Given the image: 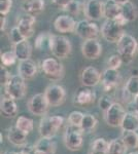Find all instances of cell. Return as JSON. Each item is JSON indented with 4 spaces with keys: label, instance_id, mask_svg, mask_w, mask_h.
I'll list each match as a JSON object with an SVG mask.
<instances>
[{
    "label": "cell",
    "instance_id": "6da1fadb",
    "mask_svg": "<svg viewBox=\"0 0 138 154\" xmlns=\"http://www.w3.org/2000/svg\"><path fill=\"white\" fill-rule=\"evenodd\" d=\"M138 49V42L130 34L125 33L117 43V54L121 56L123 62L130 64L134 59V56Z\"/></svg>",
    "mask_w": 138,
    "mask_h": 154
},
{
    "label": "cell",
    "instance_id": "7a4b0ae2",
    "mask_svg": "<svg viewBox=\"0 0 138 154\" xmlns=\"http://www.w3.org/2000/svg\"><path fill=\"white\" fill-rule=\"evenodd\" d=\"M49 48L57 59H66L71 54L72 45L67 37L62 35L51 34Z\"/></svg>",
    "mask_w": 138,
    "mask_h": 154
},
{
    "label": "cell",
    "instance_id": "3957f363",
    "mask_svg": "<svg viewBox=\"0 0 138 154\" xmlns=\"http://www.w3.org/2000/svg\"><path fill=\"white\" fill-rule=\"evenodd\" d=\"M64 145L70 151L81 150L84 144V131L81 126L68 125L64 133Z\"/></svg>",
    "mask_w": 138,
    "mask_h": 154
},
{
    "label": "cell",
    "instance_id": "277c9868",
    "mask_svg": "<svg viewBox=\"0 0 138 154\" xmlns=\"http://www.w3.org/2000/svg\"><path fill=\"white\" fill-rule=\"evenodd\" d=\"M64 123V118L60 115L46 116L40 119L39 122V135L44 138H54Z\"/></svg>",
    "mask_w": 138,
    "mask_h": 154
},
{
    "label": "cell",
    "instance_id": "5b68a950",
    "mask_svg": "<svg viewBox=\"0 0 138 154\" xmlns=\"http://www.w3.org/2000/svg\"><path fill=\"white\" fill-rule=\"evenodd\" d=\"M41 70L51 81H59L64 76V66L57 58H47L41 62Z\"/></svg>",
    "mask_w": 138,
    "mask_h": 154
},
{
    "label": "cell",
    "instance_id": "8992f818",
    "mask_svg": "<svg viewBox=\"0 0 138 154\" xmlns=\"http://www.w3.org/2000/svg\"><path fill=\"white\" fill-rule=\"evenodd\" d=\"M102 37L110 43H117V41L124 35V27L121 26L114 20H107L101 26Z\"/></svg>",
    "mask_w": 138,
    "mask_h": 154
},
{
    "label": "cell",
    "instance_id": "52a82bcc",
    "mask_svg": "<svg viewBox=\"0 0 138 154\" xmlns=\"http://www.w3.org/2000/svg\"><path fill=\"white\" fill-rule=\"evenodd\" d=\"M5 93L14 100L23 99L27 93L26 80L19 74L12 75L9 82L5 85Z\"/></svg>",
    "mask_w": 138,
    "mask_h": 154
},
{
    "label": "cell",
    "instance_id": "ba28073f",
    "mask_svg": "<svg viewBox=\"0 0 138 154\" xmlns=\"http://www.w3.org/2000/svg\"><path fill=\"white\" fill-rule=\"evenodd\" d=\"M127 111L121 103L114 102L112 106L104 113V119L107 125L111 128H119L122 125V121L125 117Z\"/></svg>",
    "mask_w": 138,
    "mask_h": 154
},
{
    "label": "cell",
    "instance_id": "9c48e42d",
    "mask_svg": "<svg viewBox=\"0 0 138 154\" xmlns=\"http://www.w3.org/2000/svg\"><path fill=\"white\" fill-rule=\"evenodd\" d=\"M74 32L84 40H87V39L97 38L99 34L101 33V30L99 29L97 24L94 23L93 21L82 20V21L77 22Z\"/></svg>",
    "mask_w": 138,
    "mask_h": 154
},
{
    "label": "cell",
    "instance_id": "30bf717a",
    "mask_svg": "<svg viewBox=\"0 0 138 154\" xmlns=\"http://www.w3.org/2000/svg\"><path fill=\"white\" fill-rule=\"evenodd\" d=\"M27 106L30 112L36 116H44L51 107L44 94H36L32 96L28 101Z\"/></svg>",
    "mask_w": 138,
    "mask_h": 154
},
{
    "label": "cell",
    "instance_id": "8fae6325",
    "mask_svg": "<svg viewBox=\"0 0 138 154\" xmlns=\"http://www.w3.org/2000/svg\"><path fill=\"white\" fill-rule=\"evenodd\" d=\"M47 101L52 107H58L64 103L66 98V91L59 84H51L44 91Z\"/></svg>",
    "mask_w": 138,
    "mask_h": 154
},
{
    "label": "cell",
    "instance_id": "7c38bea8",
    "mask_svg": "<svg viewBox=\"0 0 138 154\" xmlns=\"http://www.w3.org/2000/svg\"><path fill=\"white\" fill-rule=\"evenodd\" d=\"M84 14L90 21H98L104 17V3L101 0H88L84 5Z\"/></svg>",
    "mask_w": 138,
    "mask_h": 154
},
{
    "label": "cell",
    "instance_id": "4fadbf2b",
    "mask_svg": "<svg viewBox=\"0 0 138 154\" xmlns=\"http://www.w3.org/2000/svg\"><path fill=\"white\" fill-rule=\"evenodd\" d=\"M82 54L86 59L96 60L102 54V45L97 38L87 39L82 44Z\"/></svg>",
    "mask_w": 138,
    "mask_h": 154
},
{
    "label": "cell",
    "instance_id": "5bb4252c",
    "mask_svg": "<svg viewBox=\"0 0 138 154\" xmlns=\"http://www.w3.org/2000/svg\"><path fill=\"white\" fill-rule=\"evenodd\" d=\"M102 74L100 73L97 68L93 66L86 67L82 71L81 74V81L84 86L87 88H94L101 82Z\"/></svg>",
    "mask_w": 138,
    "mask_h": 154
},
{
    "label": "cell",
    "instance_id": "9a60e30c",
    "mask_svg": "<svg viewBox=\"0 0 138 154\" xmlns=\"http://www.w3.org/2000/svg\"><path fill=\"white\" fill-rule=\"evenodd\" d=\"M120 79H121V75H120V72L117 69L107 68L106 70H104L103 73H102L101 79V83L104 91H114L120 82Z\"/></svg>",
    "mask_w": 138,
    "mask_h": 154
},
{
    "label": "cell",
    "instance_id": "2e32d148",
    "mask_svg": "<svg viewBox=\"0 0 138 154\" xmlns=\"http://www.w3.org/2000/svg\"><path fill=\"white\" fill-rule=\"evenodd\" d=\"M36 23V18L33 14H25L20 17L17 26L21 30L22 34L26 39H29L34 34V25Z\"/></svg>",
    "mask_w": 138,
    "mask_h": 154
},
{
    "label": "cell",
    "instance_id": "e0dca14e",
    "mask_svg": "<svg viewBox=\"0 0 138 154\" xmlns=\"http://www.w3.org/2000/svg\"><path fill=\"white\" fill-rule=\"evenodd\" d=\"M76 22L72 17L68 14H61L58 16L54 22V27L57 32L60 33H70L74 32L76 28Z\"/></svg>",
    "mask_w": 138,
    "mask_h": 154
},
{
    "label": "cell",
    "instance_id": "ac0fdd59",
    "mask_svg": "<svg viewBox=\"0 0 138 154\" xmlns=\"http://www.w3.org/2000/svg\"><path fill=\"white\" fill-rule=\"evenodd\" d=\"M18 74L21 75L25 80L32 79L37 74V65L31 59L20 61L18 66Z\"/></svg>",
    "mask_w": 138,
    "mask_h": 154
},
{
    "label": "cell",
    "instance_id": "d6986e66",
    "mask_svg": "<svg viewBox=\"0 0 138 154\" xmlns=\"http://www.w3.org/2000/svg\"><path fill=\"white\" fill-rule=\"evenodd\" d=\"M96 100V93L90 88L85 86L77 91L76 95L74 97V103L79 106H86L93 104Z\"/></svg>",
    "mask_w": 138,
    "mask_h": 154
},
{
    "label": "cell",
    "instance_id": "ffe728a7",
    "mask_svg": "<svg viewBox=\"0 0 138 154\" xmlns=\"http://www.w3.org/2000/svg\"><path fill=\"white\" fill-rule=\"evenodd\" d=\"M7 140L12 145L18 147H24L27 144V135L14 125L7 130Z\"/></svg>",
    "mask_w": 138,
    "mask_h": 154
},
{
    "label": "cell",
    "instance_id": "44dd1931",
    "mask_svg": "<svg viewBox=\"0 0 138 154\" xmlns=\"http://www.w3.org/2000/svg\"><path fill=\"white\" fill-rule=\"evenodd\" d=\"M0 109H1V113L6 117H14L18 114V106L16 100L7 95L1 99Z\"/></svg>",
    "mask_w": 138,
    "mask_h": 154
},
{
    "label": "cell",
    "instance_id": "7402d4cb",
    "mask_svg": "<svg viewBox=\"0 0 138 154\" xmlns=\"http://www.w3.org/2000/svg\"><path fill=\"white\" fill-rule=\"evenodd\" d=\"M14 51L19 61H24V60L31 58L32 46L28 41V39H25V40L19 42V43L14 44Z\"/></svg>",
    "mask_w": 138,
    "mask_h": 154
},
{
    "label": "cell",
    "instance_id": "603a6c76",
    "mask_svg": "<svg viewBox=\"0 0 138 154\" xmlns=\"http://www.w3.org/2000/svg\"><path fill=\"white\" fill-rule=\"evenodd\" d=\"M44 6H46L44 0H25L23 9L26 14L36 16L43 11Z\"/></svg>",
    "mask_w": 138,
    "mask_h": 154
},
{
    "label": "cell",
    "instance_id": "cb8c5ba5",
    "mask_svg": "<svg viewBox=\"0 0 138 154\" xmlns=\"http://www.w3.org/2000/svg\"><path fill=\"white\" fill-rule=\"evenodd\" d=\"M122 14V5L114 0H106L104 2V18L114 20Z\"/></svg>",
    "mask_w": 138,
    "mask_h": 154
},
{
    "label": "cell",
    "instance_id": "d4e9b609",
    "mask_svg": "<svg viewBox=\"0 0 138 154\" xmlns=\"http://www.w3.org/2000/svg\"><path fill=\"white\" fill-rule=\"evenodd\" d=\"M122 131H138V117L135 112H127L121 125Z\"/></svg>",
    "mask_w": 138,
    "mask_h": 154
},
{
    "label": "cell",
    "instance_id": "484cf974",
    "mask_svg": "<svg viewBox=\"0 0 138 154\" xmlns=\"http://www.w3.org/2000/svg\"><path fill=\"white\" fill-rule=\"evenodd\" d=\"M53 138H44L40 137L38 141L36 142L34 146V149L37 150H41L47 154H55L57 150V145L54 141L52 140Z\"/></svg>",
    "mask_w": 138,
    "mask_h": 154
},
{
    "label": "cell",
    "instance_id": "4316f807",
    "mask_svg": "<svg viewBox=\"0 0 138 154\" xmlns=\"http://www.w3.org/2000/svg\"><path fill=\"white\" fill-rule=\"evenodd\" d=\"M122 14L128 22H133L138 17V8L131 0H128L126 3L122 4Z\"/></svg>",
    "mask_w": 138,
    "mask_h": 154
},
{
    "label": "cell",
    "instance_id": "83f0119b",
    "mask_svg": "<svg viewBox=\"0 0 138 154\" xmlns=\"http://www.w3.org/2000/svg\"><path fill=\"white\" fill-rule=\"evenodd\" d=\"M122 140L128 149L138 148V134L137 131H122Z\"/></svg>",
    "mask_w": 138,
    "mask_h": 154
},
{
    "label": "cell",
    "instance_id": "f1b7e54d",
    "mask_svg": "<svg viewBox=\"0 0 138 154\" xmlns=\"http://www.w3.org/2000/svg\"><path fill=\"white\" fill-rule=\"evenodd\" d=\"M16 126L20 131H22L24 134L29 135L34 128V122L31 118L26 116H19L16 121Z\"/></svg>",
    "mask_w": 138,
    "mask_h": 154
},
{
    "label": "cell",
    "instance_id": "f546056e",
    "mask_svg": "<svg viewBox=\"0 0 138 154\" xmlns=\"http://www.w3.org/2000/svg\"><path fill=\"white\" fill-rule=\"evenodd\" d=\"M128 147L125 145L124 141L121 139H114L109 142L108 154H126Z\"/></svg>",
    "mask_w": 138,
    "mask_h": 154
},
{
    "label": "cell",
    "instance_id": "4dcf8cb0",
    "mask_svg": "<svg viewBox=\"0 0 138 154\" xmlns=\"http://www.w3.org/2000/svg\"><path fill=\"white\" fill-rule=\"evenodd\" d=\"M98 123L97 118L93 114H85L84 118H82L81 128L84 131V133H91L95 130Z\"/></svg>",
    "mask_w": 138,
    "mask_h": 154
},
{
    "label": "cell",
    "instance_id": "1f68e13d",
    "mask_svg": "<svg viewBox=\"0 0 138 154\" xmlns=\"http://www.w3.org/2000/svg\"><path fill=\"white\" fill-rule=\"evenodd\" d=\"M125 88L129 91L130 94L135 97L138 95V75H132L127 80L125 84Z\"/></svg>",
    "mask_w": 138,
    "mask_h": 154
},
{
    "label": "cell",
    "instance_id": "d6a6232c",
    "mask_svg": "<svg viewBox=\"0 0 138 154\" xmlns=\"http://www.w3.org/2000/svg\"><path fill=\"white\" fill-rule=\"evenodd\" d=\"M50 37H51V34L47 33V32H41L40 34H38L36 39H35V48L39 49V51H42L46 48V44L49 45Z\"/></svg>",
    "mask_w": 138,
    "mask_h": 154
},
{
    "label": "cell",
    "instance_id": "836d02e7",
    "mask_svg": "<svg viewBox=\"0 0 138 154\" xmlns=\"http://www.w3.org/2000/svg\"><path fill=\"white\" fill-rule=\"evenodd\" d=\"M17 56L14 54V51H5V53L1 54V65L9 67L11 65H14L17 62Z\"/></svg>",
    "mask_w": 138,
    "mask_h": 154
},
{
    "label": "cell",
    "instance_id": "e575fe53",
    "mask_svg": "<svg viewBox=\"0 0 138 154\" xmlns=\"http://www.w3.org/2000/svg\"><path fill=\"white\" fill-rule=\"evenodd\" d=\"M114 99L111 98L110 96L108 95H103L101 96L99 98V101H98V105H99V108L101 111H103L105 113L107 110L110 108V107L112 106V104H114Z\"/></svg>",
    "mask_w": 138,
    "mask_h": 154
},
{
    "label": "cell",
    "instance_id": "d590c367",
    "mask_svg": "<svg viewBox=\"0 0 138 154\" xmlns=\"http://www.w3.org/2000/svg\"><path fill=\"white\" fill-rule=\"evenodd\" d=\"M108 146L109 143L107 142L103 138H97L94 142L92 143L91 149L92 150H97V151H103V152H107L108 151Z\"/></svg>",
    "mask_w": 138,
    "mask_h": 154
},
{
    "label": "cell",
    "instance_id": "8d00e7d4",
    "mask_svg": "<svg viewBox=\"0 0 138 154\" xmlns=\"http://www.w3.org/2000/svg\"><path fill=\"white\" fill-rule=\"evenodd\" d=\"M9 38H11V41L12 42V44H17V43H19V42H21L26 39L23 34H22L21 30L19 29L18 26L12 27L11 29V32H9Z\"/></svg>",
    "mask_w": 138,
    "mask_h": 154
},
{
    "label": "cell",
    "instance_id": "74e56055",
    "mask_svg": "<svg viewBox=\"0 0 138 154\" xmlns=\"http://www.w3.org/2000/svg\"><path fill=\"white\" fill-rule=\"evenodd\" d=\"M85 114L81 112V111H72L71 113L68 115V122L69 125L81 126L82 118H84Z\"/></svg>",
    "mask_w": 138,
    "mask_h": 154
},
{
    "label": "cell",
    "instance_id": "f35d334b",
    "mask_svg": "<svg viewBox=\"0 0 138 154\" xmlns=\"http://www.w3.org/2000/svg\"><path fill=\"white\" fill-rule=\"evenodd\" d=\"M123 63H124V62H123L121 56H120L119 54H112V56L109 57L108 61H107V66H108V68L117 69V70H119V68L122 66Z\"/></svg>",
    "mask_w": 138,
    "mask_h": 154
},
{
    "label": "cell",
    "instance_id": "ab89813d",
    "mask_svg": "<svg viewBox=\"0 0 138 154\" xmlns=\"http://www.w3.org/2000/svg\"><path fill=\"white\" fill-rule=\"evenodd\" d=\"M82 9V3L79 1H77V0H72L71 2H69L68 4H67V6L64 8V11H68L69 14H79V11H81Z\"/></svg>",
    "mask_w": 138,
    "mask_h": 154
},
{
    "label": "cell",
    "instance_id": "60d3db41",
    "mask_svg": "<svg viewBox=\"0 0 138 154\" xmlns=\"http://www.w3.org/2000/svg\"><path fill=\"white\" fill-rule=\"evenodd\" d=\"M12 0H0V14L1 16H6L11 9Z\"/></svg>",
    "mask_w": 138,
    "mask_h": 154
},
{
    "label": "cell",
    "instance_id": "b9f144b4",
    "mask_svg": "<svg viewBox=\"0 0 138 154\" xmlns=\"http://www.w3.org/2000/svg\"><path fill=\"white\" fill-rule=\"evenodd\" d=\"M11 76L12 75L9 73V71L6 69V67L2 65L1 66V75H0V82H1V85L5 86L6 84L9 82Z\"/></svg>",
    "mask_w": 138,
    "mask_h": 154
},
{
    "label": "cell",
    "instance_id": "7bdbcfd3",
    "mask_svg": "<svg viewBox=\"0 0 138 154\" xmlns=\"http://www.w3.org/2000/svg\"><path fill=\"white\" fill-rule=\"evenodd\" d=\"M71 1L72 0H53V2H54L56 5H58L59 7H62L63 9L67 6V4Z\"/></svg>",
    "mask_w": 138,
    "mask_h": 154
},
{
    "label": "cell",
    "instance_id": "ee69618b",
    "mask_svg": "<svg viewBox=\"0 0 138 154\" xmlns=\"http://www.w3.org/2000/svg\"><path fill=\"white\" fill-rule=\"evenodd\" d=\"M114 21L117 22V23L119 24V25H121V26H123V27H124L125 25H126V24L128 23V21L126 20V18H125V17L123 16L122 14H120L119 17H117V18L114 19Z\"/></svg>",
    "mask_w": 138,
    "mask_h": 154
},
{
    "label": "cell",
    "instance_id": "f6af8a7d",
    "mask_svg": "<svg viewBox=\"0 0 138 154\" xmlns=\"http://www.w3.org/2000/svg\"><path fill=\"white\" fill-rule=\"evenodd\" d=\"M0 24H1V26H0V30H1V32H2V31L5 30V26H6L5 16H1V18H0Z\"/></svg>",
    "mask_w": 138,
    "mask_h": 154
},
{
    "label": "cell",
    "instance_id": "bcb514c9",
    "mask_svg": "<svg viewBox=\"0 0 138 154\" xmlns=\"http://www.w3.org/2000/svg\"><path fill=\"white\" fill-rule=\"evenodd\" d=\"M133 104H134V112H138V95L134 97V100H133Z\"/></svg>",
    "mask_w": 138,
    "mask_h": 154
},
{
    "label": "cell",
    "instance_id": "7dc6e473",
    "mask_svg": "<svg viewBox=\"0 0 138 154\" xmlns=\"http://www.w3.org/2000/svg\"><path fill=\"white\" fill-rule=\"evenodd\" d=\"M89 154H108L107 152H103V151H97V150H90Z\"/></svg>",
    "mask_w": 138,
    "mask_h": 154
},
{
    "label": "cell",
    "instance_id": "c3c4849f",
    "mask_svg": "<svg viewBox=\"0 0 138 154\" xmlns=\"http://www.w3.org/2000/svg\"><path fill=\"white\" fill-rule=\"evenodd\" d=\"M16 154H31L30 152H28L27 150H25V149H23V150H20V151H17Z\"/></svg>",
    "mask_w": 138,
    "mask_h": 154
},
{
    "label": "cell",
    "instance_id": "681fc988",
    "mask_svg": "<svg viewBox=\"0 0 138 154\" xmlns=\"http://www.w3.org/2000/svg\"><path fill=\"white\" fill-rule=\"evenodd\" d=\"M32 154H47L46 152H43V151H41V150H37V149H34V151H33V153Z\"/></svg>",
    "mask_w": 138,
    "mask_h": 154
},
{
    "label": "cell",
    "instance_id": "f907efd6",
    "mask_svg": "<svg viewBox=\"0 0 138 154\" xmlns=\"http://www.w3.org/2000/svg\"><path fill=\"white\" fill-rule=\"evenodd\" d=\"M114 1H115V2H117L119 4H124V3H126V2L128 1V0H114Z\"/></svg>",
    "mask_w": 138,
    "mask_h": 154
},
{
    "label": "cell",
    "instance_id": "816d5d0a",
    "mask_svg": "<svg viewBox=\"0 0 138 154\" xmlns=\"http://www.w3.org/2000/svg\"><path fill=\"white\" fill-rule=\"evenodd\" d=\"M128 154H138V150H133V151H131V152L128 153Z\"/></svg>",
    "mask_w": 138,
    "mask_h": 154
},
{
    "label": "cell",
    "instance_id": "f5cc1de1",
    "mask_svg": "<svg viewBox=\"0 0 138 154\" xmlns=\"http://www.w3.org/2000/svg\"><path fill=\"white\" fill-rule=\"evenodd\" d=\"M4 154H16V152H14V151H6Z\"/></svg>",
    "mask_w": 138,
    "mask_h": 154
},
{
    "label": "cell",
    "instance_id": "db71d44e",
    "mask_svg": "<svg viewBox=\"0 0 138 154\" xmlns=\"http://www.w3.org/2000/svg\"><path fill=\"white\" fill-rule=\"evenodd\" d=\"M135 113H136V115H137V117H138V112H135Z\"/></svg>",
    "mask_w": 138,
    "mask_h": 154
}]
</instances>
